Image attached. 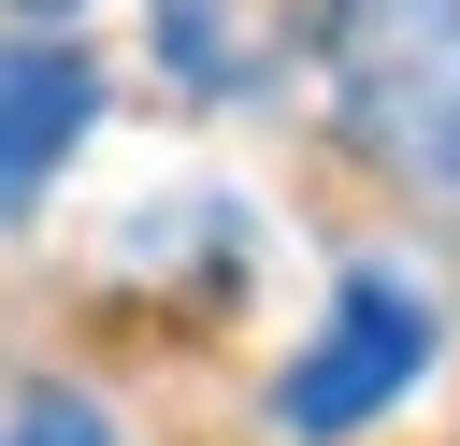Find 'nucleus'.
I'll use <instances>...</instances> for the list:
<instances>
[{
  "label": "nucleus",
  "instance_id": "nucleus-1",
  "mask_svg": "<svg viewBox=\"0 0 460 446\" xmlns=\"http://www.w3.org/2000/svg\"><path fill=\"white\" fill-rule=\"evenodd\" d=\"M316 72L388 173L460 187V0H316Z\"/></svg>",
  "mask_w": 460,
  "mask_h": 446
},
{
  "label": "nucleus",
  "instance_id": "nucleus-2",
  "mask_svg": "<svg viewBox=\"0 0 460 446\" xmlns=\"http://www.w3.org/2000/svg\"><path fill=\"white\" fill-rule=\"evenodd\" d=\"M417 374H431V302H417L402 273H345V288H331V331L273 374V417H288L302 446H331V432L388 417Z\"/></svg>",
  "mask_w": 460,
  "mask_h": 446
},
{
  "label": "nucleus",
  "instance_id": "nucleus-3",
  "mask_svg": "<svg viewBox=\"0 0 460 446\" xmlns=\"http://www.w3.org/2000/svg\"><path fill=\"white\" fill-rule=\"evenodd\" d=\"M101 129V72L72 58V43H0V216H29L58 173H72V144Z\"/></svg>",
  "mask_w": 460,
  "mask_h": 446
},
{
  "label": "nucleus",
  "instance_id": "nucleus-4",
  "mask_svg": "<svg viewBox=\"0 0 460 446\" xmlns=\"http://www.w3.org/2000/svg\"><path fill=\"white\" fill-rule=\"evenodd\" d=\"M0 446H115V432H101V403H86V388H29Z\"/></svg>",
  "mask_w": 460,
  "mask_h": 446
},
{
  "label": "nucleus",
  "instance_id": "nucleus-5",
  "mask_svg": "<svg viewBox=\"0 0 460 446\" xmlns=\"http://www.w3.org/2000/svg\"><path fill=\"white\" fill-rule=\"evenodd\" d=\"M0 14H29V29H58V14H86V0H0Z\"/></svg>",
  "mask_w": 460,
  "mask_h": 446
}]
</instances>
